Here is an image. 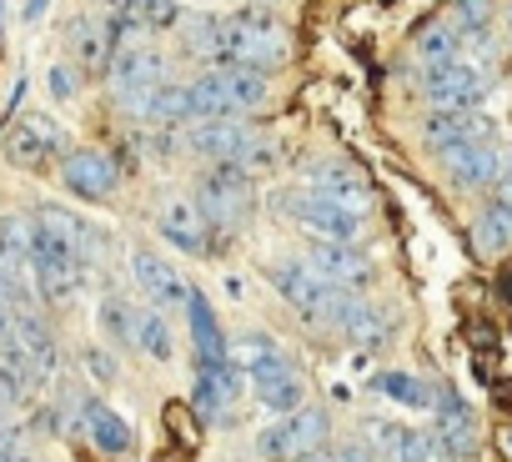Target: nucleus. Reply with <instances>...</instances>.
Here are the masks:
<instances>
[{"mask_svg":"<svg viewBox=\"0 0 512 462\" xmlns=\"http://www.w3.org/2000/svg\"><path fill=\"white\" fill-rule=\"evenodd\" d=\"M11 337H16V347L26 352L31 382H36V387H41V382H51V377H56V367H61V347H56L51 327H46L41 317H16V322H11Z\"/></svg>","mask_w":512,"mask_h":462,"instance_id":"obj_22","label":"nucleus"},{"mask_svg":"<svg viewBox=\"0 0 512 462\" xmlns=\"http://www.w3.org/2000/svg\"><path fill=\"white\" fill-rule=\"evenodd\" d=\"M241 397V372H236V362H226V367H206V362H196V412L206 417V422H226V412H231V402Z\"/></svg>","mask_w":512,"mask_h":462,"instance_id":"obj_18","label":"nucleus"},{"mask_svg":"<svg viewBox=\"0 0 512 462\" xmlns=\"http://www.w3.org/2000/svg\"><path fill=\"white\" fill-rule=\"evenodd\" d=\"M372 432H377V442H382V452L392 457V462H427L432 457V442L417 432V427H392V422H372Z\"/></svg>","mask_w":512,"mask_h":462,"instance_id":"obj_28","label":"nucleus"},{"mask_svg":"<svg viewBox=\"0 0 512 462\" xmlns=\"http://www.w3.org/2000/svg\"><path fill=\"white\" fill-rule=\"evenodd\" d=\"M61 146H66V136H61V126L46 121V116H26V121H16V126L6 131V141H0L6 161L21 166V171H46V166L56 161Z\"/></svg>","mask_w":512,"mask_h":462,"instance_id":"obj_10","label":"nucleus"},{"mask_svg":"<svg viewBox=\"0 0 512 462\" xmlns=\"http://www.w3.org/2000/svg\"><path fill=\"white\" fill-rule=\"evenodd\" d=\"M191 86V111L196 121H226V116H251L272 101V81L262 71H241V66H216Z\"/></svg>","mask_w":512,"mask_h":462,"instance_id":"obj_1","label":"nucleus"},{"mask_svg":"<svg viewBox=\"0 0 512 462\" xmlns=\"http://www.w3.org/2000/svg\"><path fill=\"white\" fill-rule=\"evenodd\" d=\"M507 31H512V16H507Z\"/></svg>","mask_w":512,"mask_h":462,"instance_id":"obj_45","label":"nucleus"},{"mask_svg":"<svg viewBox=\"0 0 512 462\" xmlns=\"http://www.w3.org/2000/svg\"><path fill=\"white\" fill-rule=\"evenodd\" d=\"M136 327H141V317L131 312L126 297H106V302H101V332H106L111 342H136Z\"/></svg>","mask_w":512,"mask_h":462,"instance_id":"obj_32","label":"nucleus"},{"mask_svg":"<svg viewBox=\"0 0 512 462\" xmlns=\"http://www.w3.org/2000/svg\"><path fill=\"white\" fill-rule=\"evenodd\" d=\"M181 36H186V51H191V56L221 66V21H216V16H191V21L181 26Z\"/></svg>","mask_w":512,"mask_h":462,"instance_id":"obj_31","label":"nucleus"},{"mask_svg":"<svg viewBox=\"0 0 512 462\" xmlns=\"http://www.w3.org/2000/svg\"><path fill=\"white\" fill-rule=\"evenodd\" d=\"M131 272H136L141 292H146L156 307H186V297H191L186 277H181L171 262H161L156 252H136V257H131Z\"/></svg>","mask_w":512,"mask_h":462,"instance_id":"obj_23","label":"nucleus"},{"mask_svg":"<svg viewBox=\"0 0 512 462\" xmlns=\"http://www.w3.org/2000/svg\"><path fill=\"white\" fill-rule=\"evenodd\" d=\"M126 16L136 26H146V31H171L181 21V6H176V0H131Z\"/></svg>","mask_w":512,"mask_h":462,"instance_id":"obj_33","label":"nucleus"},{"mask_svg":"<svg viewBox=\"0 0 512 462\" xmlns=\"http://www.w3.org/2000/svg\"><path fill=\"white\" fill-rule=\"evenodd\" d=\"M81 417H86V432H91V442H96L101 452H111V457H116V452H131L136 437H131V422H126L121 412H111L106 402L91 397V402L81 407Z\"/></svg>","mask_w":512,"mask_h":462,"instance_id":"obj_25","label":"nucleus"},{"mask_svg":"<svg viewBox=\"0 0 512 462\" xmlns=\"http://www.w3.org/2000/svg\"><path fill=\"white\" fill-rule=\"evenodd\" d=\"M186 146L196 156H206L211 166H236V171H267L277 161V146L246 126L241 116H226V121H196L186 131Z\"/></svg>","mask_w":512,"mask_h":462,"instance_id":"obj_2","label":"nucleus"},{"mask_svg":"<svg viewBox=\"0 0 512 462\" xmlns=\"http://www.w3.org/2000/svg\"><path fill=\"white\" fill-rule=\"evenodd\" d=\"M482 91H487V76L462 56L422 66V96L432 101V111H467V106L482 101Z\"/></svg>","mask_w":512,"mask_h":462,"instance_id":"obj_7","label":"nucleus"},{"mask_svg":"<svg viewBox=\"0 0 512 462\" xmlns=\"http://www.w3.org/2000/svg\"><path fill=\"white\" fill-rule=\"evenodd\" d=\"M272 287L282 292V302L307 322V327H322V332H337V317L347 307V292H337L332 282H322L307 262H272Z\"/></svg>","mask_w":512,"mask_h":462,"instance_id":"obj_4","label":"nucleus"},{"mask_svg":"<svg viewBox=\"0 0 512 462\" xmlns=\"http://www.w3.org/2000/svg\"><path fill=\"white\" fill-rule=\"evenodd\" d=\"M472 242H477V252H487V257H502V252L512 247V206L492 201V206L477 216V226H472Z\"/></svg>","mask_w":512,"mask_h":462,"instance_id":"obj_27","label":"nucleus"},{"mask_svg":"<svg viewBox=\"0 0 512 462\" xmlns=\"http://www.w3.org/2000/svg\"><path fill=\"white\" fill-rule=\"evenodd\" d=\"M166 422H171L176 442H196V427H191V407H186V402H171V407H166Z\"/></svg>","mask_w":512,"mask_h":462,"instance_id":"obj_36","label":"nucleus"},{"mask_svg":"<svg viewBox=\"0 0 512 462\" xmlns=\"http://www.w3.org/2000/svg\"><path fill=\"white\" fill-rule=\"evenodd\" d=\"M502 297H507V302H512V272H507V277H502Z\"/></svg>","mask_w":512,"mask_h":462,"instance_id":"obj_43","label":"nucleus"},{"mask_svg":"<svg viewBox=\"0 0 512 462\" xmlns=\"http://www.w3.org/2000/svg\"><path fill=\"white\" fill-rule=\"evenodd\" d=\"M86 362H91V367H96V377H101V382H106V377H111V362H106V357H101V352H96V347H91V352H86Z\"/></svg>","mask_w":512,"mask_h":462,"instance_id":"obj_40","label":"nucleus"},{"mask_svg":"<svg viewBox=\"0 0 512 462\" xmlns=\"http://www.w3.org/2000/svg\"><path fill=\"white\" fill-rule=\"evenodd\" d=\"M186 322H191L196 362H206V367H226V362H236V357H231V342H226V332H221V322H216V312H211V302H206L201 292L186 297Z\"/></svg>","mask_w":512,"mask_h":462,"instance_id":"obj_24","label":"nucleus"},{"mask_svg":"<svg viewBox=\"0 0 512 462\" xmlns=\"http://www.w3.org/2000/svg\"><path fill=\"white\" fill-rule=\"evenodd\" d=\"M136 342H141V352H146V357H156V362H166V357H171V332H166L161 312L141 317V327H136Z\"/></svg>","mask_w":512,"mask_h":462,"instance_id":"obj_34","label":"nucleus"},{"mask_svg":"<svg viewBox=\"0 0 512 462\" xmlns=\"http://www.w3.org/2000/svg\"><path fill=\"white\" fill-rule=\"evenodd\" d=\"M196 206L206 216L211 231H241L251 221V206H256V186H251V171H236V166H211L201 181H196Z\"/></svg>","mask_w":512,"mask_h":462,"instance_id":"obj_5","label":"nucleus"},{"mask_svg":"<svg viewBox=\"0 0 512 462\" xmlns=\"http://www.w3.org/2000/svg\"><path fill=\"white\" fill-rule=\"evenodd\" d=\"M66 46H71L81 76H106L111 61H116V16H111V21H101V16H76L71 31H66Z\"/></svg>","mask_w":512,"mask_h":462,"instance_id":"obj_13","label":"nucleus"},{"mask_svg":"<svg viewBox=\"0 0 512 462\" xmlns=\"http://www.w3.org/2000/svg\"><path fill=\"white\" fill-rule=\"evenodd\" d=\"M36 257V221L26 216H0V272L31 267Z\"/></svg>","mask_w":512,"mask_h":462,"instance_id":"obj_26","label":"nucleus"},{"mask_svg":"<svg viewBox=\"0 0 512 462\" xmlns=\"http://www.w3.org/2000/svg\"><path fill=\"white\" fill-rule=\"evenodd\" d=\"M307 191H317L322 201L342 206L347 216H367L372 211V181L352 161H317L312 176H307Z\"/></svg>","mask_w":512,"mask_h":462,"instance_id":"obj_9","label":"nucleus"},{"mask_svg":"<svg viewBox=\"0 0 512 462\" xmlns=\"http://www.w3.org/2000/svg\"><path fill=\"white\" fill-rule=\"evenodd\" d=\"M277 206L292 216V226H302L312 242H357L362 237V216H347L342 206L322 201L317 191L297 186V191H282Z\"/></svg>","mask_w":512,"mask_h":462,"instance_id":"obj_6","label":"nucleus"},{"mask_svg":"<svg viewBox=\"0 0 512 462\" xmlns=\"http://www.w3.org/2000/svg\"><path fill=\"white\" fill-rule=\"evenodd\" d=\"M156 226H161V237H166L171 247H181L186 257L211 252V226H206L196 196H176V191H171V196L156 206Z\"/></svg>","mask_w":512,"mask_h":462,"instance_id":"obj_11","label":"nucleus"},{"mask_svg":"<svg viewBox=\"0 0 512 462\" xmlns=\"http://www.w3.org/2000/svg\"><path fill=\"white\" fill-rule=\"evenodd\" d=\"M432 407L442 412V422H437V447H442V457L462 462V457L472 452V442H477V432H472V412L462 407V397H457L447 382L432 392Z\"/></svg>","mask_w":512,"mask_h":462,"instance_id":"obj_19","label":"nucleus"},{"mask_svg":"<svg viewBox=\"0 0 512 462\" xmlns=\"http://www.w3.org/2000/svg\"><path fill=\"white\" fill-rule=\"evenodd\" d=\"M422 136H427L432 151H447V146H462V141H487L492 121L477 106H467V111H432L422 121Z\"/></svg>","mask_w":512,"mask_h":462,"instance_id":"obj_20","label":"nucleus"},{"mask_svg":"<svg viewBox=\"0 0 512 462\" xmlns=\"http://www.w3.org/2000/svg\"><path fill=\"white\" fill-rule=\"evenodd\" d=\"M246 377L256 387V402L272 407V412H297L302 397H307V382H302L297 362H287L282 352H272L267 362H256V367H246Z\"/></svg>","mask_w":512,"mask_h":462,"instance_id":"obj_12","label":"nucleus"},{"mask_svg":"<svg viewBox=\"0 0 512 462\" xmlns=\"http://www.w3.org/2000/svg\"><path fill=\"white\" fill-rule=\"evenodd\" d=\"M297 462H332V452H322V447H317V452H307V457H297Z\"/></svg>","mask_w":512,"mask_h":462,"instance_id":"obj_42","label":"nucleus"},{"mask_svg":"<svg viewBox=\"0 0 512 462\" xmlns=\"http://www.w3.org/2000/svg\"><path fill=\"white\" fill-rule=\"evenodd\" d=\"M322 442H327V412L322 407H297V412H282V422L262 432V457L297 462V457L317 452Z\"/></svg>","mask_w":512,"mask_h":462,"instance_id":"obj_8","label":"nucleus"},{"mask_svg":"<svg viewBox=\"0 0 512 462\" xmlns=\"http://www.w3.org/2000/svg\"><path fill=\"white\" fill-rule=\"evenodd\" d=\"M492 201H502V206H512V151H502V161H497V181H492Z\"/></svg>","mask_w":512,"mask_h":462,"instance_id":"obj_37","label":"nucleus"},{"mask_svg":"<svg viewBox=\"0 0 512 462\" xmlns=\"http://www.w3.org/2000/svg\"><path fill=\"white\" fill-rule=\"evenodd\" d=\"M282 61H287V31L262 6L221 21V66H241V71H262L267 76Z\"/></svg>","mask_w":512,"mask_h":462,"instance_id":"obj_3","label":"nucleus"},{"mask_svg":"<svg viewBox=\"0 0 512 462\" xmlns=\"http://www.w3.org/2000/svg\"><path fill=\"white\" fill-rule=\"evenodd\" d=\"M61 181H66L76 196L101 201V196L116 191V161L101 156V151H71V156L61 161Z\"/></svg>","mask_w":512,"mask_h":462,"instance_id":"obj_21","label":"nucleus"},{"mask_svg":"<svg viewBox=\"0 0 512 462\" xmlns=\"http://www.w3.org/2000/svg\"><path fill=\"white\" fill-rule=\"evenodd\" d=\"M307 267L322 277V282H332L337 292H362L377 272H372V262L357 252V242H317L312 247V257H307Z\"/></svg>","mask_w":512,"mask_h":462,"instance_id":"obj_14","label":"nucleus"},{"mask_svg":"<svg viewBox=\"0 0 512 462\" xmlns=\"http://www.w3.org/2000/svg\"><path fill=\"white\" fill-rule=\"evenodd\" d=\"M71 71H76V66H56V71H51V91H56L61 101L76 96V76H71Z\"/></svg>","mask_w":512,"mask_h":462,"instance_id":"obj_38","label":"nucleus"},{"mask_svg":"<svg viewBox=\"0 0 512 462\" xmlns=\"http://www.w3.org/2000/svg\"><path fill=\"white\" fill-rule=\"evenodd\" d=\"M372 387H377L382 397L402 402V407H432V387H427L422 377H412V372H377Z\"/></svg>","mask_w":512,"mask_h":462,"instance_id":"obj_30","label":"nucleus"},{"mask_svg":"<svg viewBox=\"0 0 512 462\" xmlns=\"http://www.w3.org/2000/svg\"><path fill=\"white\" fill-rule=\"evenodd\" d=\"M96 6H101V11H111V16H126L131 0H96Z\"/></svg>","mask_w":512,"mask_h":462,"instance_id":"obj_41","label":"nucleus"},{"mask_svg":"<svg viewBox=\"0 0 512 462\" xmlns=\"http://www.w3.org/2000/svg\"><path fill=\"white\" fill-rule=\"evenodd\" d=\"M457 51H462V31H457V26H447V21H432V26L417 36V56H422V66L457 61Z\"/></svg>","mask_w":512,"mask_h":462,"instance_id":"obj_29","label":"nucleus"},{"mask_svg":"<svg viewBox=\"0 0 512 462\" xmlns=\"http://www.w3.org/2000/svg\"><path fill=\"white\" fill-rule=\"evenodd\" d=\"M337 337L357 342V347H387L397 337V312L387 302H362V297H347L342 317H337Z\"/></svg>","mask_w":512,"mask_h":462,"instance_id":"obj_17","label":"nucleus"},{"mask_svg":"<svg viewBox=\"0 0 512 462\" xmlns=\"http://www.w3.org/2000/svg\"><path fill=\"white\" fill-rule=\"evenodd\" d=\"M507 447H512V427H507Z\"/></svg>","mask_w":512,"mask_h":462,"instance_id":"obj_44","label":"nucleus"},{"mask_svg":"<svg viewBox=\"0 0 512 462\" xmlns=\"http://www.w3.org/2000/svg\"><path fill=\"white\" fill-rule=\"evenodd\" d=\"M277 352V342L267 337V332H246L241 337V367H256V362H267Z\"/></svg>","mask_w":512,"mask_h":462,"instance_id":"obj_35","label":"nucleus"},{"mask_svg":"<svg viewBox=\"0 0 512 462\" xmlns=\"http://www.w3.org/2000/svg\"><path fill=\"white\" fill-rule=\"evenodd\" d=\"M106 76H111V91H116V101H121V96H141V91L161 86V81H166V61H161L156 46L141 41V46H121Z\"/></svg>","mask_w":512,"mask_h":462,"instance_id":"obj_16","label":"nucleus"},{"mask_svg":"<svg viewBox=\"0 0 512 462\" xmlns=\"http://www.w3.org/2000/svg\"><path fill=\"white\" fill-rule=\"evenodd\" d=\"M332 462H377V457H372L362 442H342V447L332 452Z\"/></svg>","mask_w":512,"mask_h":462,"instance_id":"obj_39","label":"nucleus"},{"mask_svg":"<svg viewBox=\"0 0 512 462\" xmlns=\"http://www.w3.org/2000/svg\"><path fill=\"white\" fill-rule=\"evenodd\" d=\"M437 161H442V171H447V181H452L457 191H482V186L497 181L502 151H497L492 141H462V146L437 151Z\"/></svg>","mask_w":512,"mask_h":462,"instance_id":"obj_15","label":"nucleus"}]
</instances>
